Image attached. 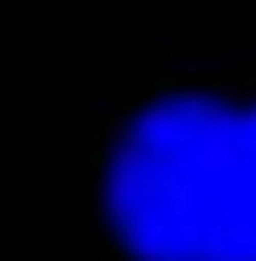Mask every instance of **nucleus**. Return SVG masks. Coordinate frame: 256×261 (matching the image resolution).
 <instances>
[{
  "label": "nucleus",
  "instance_id": "f03ea898",
  "mask_svg": "<svg viewBox=\"0 0 256 261\" xmlns=\"http://www.w3.org/2000/svg\"><path fill=\"white\" fill-rule=\"evenodd\" d=\"M245 122H250V261H256V105L245 111Z\"/></svg>",
  "mask_w": 256,
  "mask_h": 261
},
{
  "label": "nucleus",
  "instance_id": "f257e3e1",
  "mask_svg": "<svg viewBox=\"0 0 256 261\" xmlns=\"http://www.w3.org/2000/svg\"><path fill=\"white\" fill-rule=\"evenodd\" d=\"M105 215L134 261H250V122L210 93H169L123 128Z\"/></svg>",
  "mask_w": 256,
  "mask_h": 261
}]
</instances>
